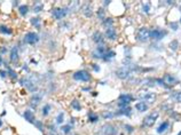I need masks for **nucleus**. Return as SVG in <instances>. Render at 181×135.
<instances>
[{"mask_svg":"<svg viewBox=\"0 0 181 135\" xmlns=\"http://www.w3.org/2000/svg\"><path fill=\"white\" fill-rule=\"evenodd\" d=\"M38 83H39V79L37 76H26L21 79V84L31 93H35L37 90Z\"/></svg>","mask_w":181,"mask_h":135,"instance_id":"nucleus-1","label":"nucleus"},{"mask_svg":"<svg viewBox=\"0 0 181 135\" xmlns=\"http://www.w3.org/2000/svg\"><path fill=\"white\" fill-rule=\"evenodd\" d=\"M158 117H159V113L157 111H153L151 113H149L143 119V126L144 127H151V126H154Z\"/></svg>","mask_w":181,"mask_h":135,"instance_id":"nucleus-2","label":"nucleus"},{"mask_svg":"<svg viewBox=\"0 0 181 135\" xmlns=\"http://www.w3.org/2000/svg\"><path fill=\"white\" fill-rule=\"evenodd\" d=\"M132 73V68L127 67V65H124V67H120L119 69H117L116 71V76L119 78V79H127Z\"/></svg>","mask_w":181,"mask_h":135,"instance_id":"nucleus-3","label":"nucleus"},{"mask_svg":"<svg viewBox=\"0 0 181 135\" xmlns=\"http://www.w3.org/2000/svg\"><path fill=\"white\" fill-rule=\"evenodd\" d=\"M137 97L141 98L142 102H144V103H154L156 100V94L150 93V92H144V93H139Z\"/></svg>","mask_w":181,"mask_h":135,"instance_id":"nucleus-4","label":"nucleus"},{"mask_svg":"<svg viewBox=\"0 0 181 135\" xmlns=\"http://www.w3.org/2000/svg\"><path fill=\"white\" fill-rule=\"evenodd\" d=\"M73 79L75 80H79V81H90L91 76L87 71L79 70V71H77V72L73 73Z\"/></svg>","mask_w":181,"mask_h":135,"instance_id":"nucleus-5","label":"nucleus"},{"mask_svg":"<svg viewBox=\"0 0 181 135\" xmlns=\"http://www.w3.org/2000/svg\"><path fill=\"white\" fill-rule=\"evenodd\" d=\"M43 97H44V92H39V93L33 94V95H32V97L30 98V107L36 109V108L40 104V102H41Z\"/></svg>","mask_w":181,"mask_h":135,"instance_id":"nucleus-6","label":"nucleus"},{"mask_svg":"<svg viewBox=\"0 0 181 135\" xmlns=\"http://www.w3.org/2000/svg\"><path fill=\"white\" fill-rule=\"evenodd\" d=\"M136 38H137L139 41H142V43L149 40V38H150V31H149V29H147V28H141V29L137 31Z\"/></svg>","mask_w":181,"mask_h":135,"instance_id":"nucleus-7","label":"nucleus"},{"mask_svg":"<svg viewBox=\"0 0 181 135\" xmlns=\"http://www.w3.org/2000/svg\"><path fill=\"white\" fill-rule=\"evenodd\" d=\"M24 41L29 45H35L39 41V36L38 33L36 32H28L25 36H24Z\"/></svg>","mask_w":181,"mask_h":135,"instance_id":"nucleus-8","label":"nucleus"},{"mask_svg":"<svg viewBox=\"0 0 181 135\" xmlns=\"http://www.w3.org/2000/svg\"><path fill=\"white\" fill-rule=\"evenodd\" d=\"M101 133L103 135H116L117 134V128L111 124H106L101 127Z\"/></svg>","mask_w":181,"mask_h":135,"instance_id":"nucleus-9","label":"nucleus"},{"mask_svg":"<svg viewBox=\"0 0 181 135\" xmlns=\"http://www.w3.org/2000/svg\"><path fill=\"white\" fill-rule=\"evenodd\" d=\"M68 14V9L67 8H54L52 12V15L54 16V19L56 20H62L63 17H66V15Z\"/></svg>","mask_w":181,"mask_h":135,"instance_id":"nucleus-10","label":"nucleus"},{"mask_svg":"<svg viewBox=\"0 0 181 135\" xmlns=\"http://www.w3.org/2000/svg\"><path fill=\"white\" fill-rule=\"evenodd\" d=\"M164 36H166V31H163L159 29H154L150 31V38L154 40H160Z\"/></svg>","mask_w":181,"mask_h":135,"instance_id":"nucleus-11","label":"nucleus"},{"mask_svg":"<svg viewBox=\"0 0 181 135\" xmlns=\"http://www.w3.org/2000/svg\"><path fill=\"white\" fill-rule=\"evenodd\" d=\"M163 81H164V84H165L167 87H170V86L175 85V84L179 83V80H178L174 76H172V74H165V76L163 77Z\"/></svg>","mask_w":181,"mask_h":135,"instance_id":"nucleus-12","label":"nucleus"},{"mask_svg":"<svg viewBox=\"0 0 181 135\" xmlns=\"http://www.w3.org/2000/svg\"><path fill=\"white\" fill-rule=\"evenodd\" d=\"M82 13L86 16V17H91L93 15V8H92V5L90 2H85L83 6H82Z\"/></svg>","mask_w":181,"mask_h":135,"instance_id":"nucleus-13","label":"nucleus"},{"mask_svg":"<svg viewBox=\"0 0 181 135\" xmlns=\"http://www.w3.org/2000/svg\"><path fill=\"white\" fill-rule=\"evenodd\" d=\"M118 100H119V102L120 103H124V104H130L132 101H133V96L131 95V94H122L119 97H118Z\"/></svg>","mask_w":181,"mask_h":135,"instance_id":"nucleus-14","label":"nucleus"},{"mask_svg":"<svg viewBox=\"0 0 181 135\" xmlns=\"http://www.w3.org/2000/svg\"><path fill=\"white\" fill-rule=\"evenodd\" d=\"M9 57H10V61H12V62H16V61L19 60V47H17V46H14V47L12 48Z\"/></svg>","mask_w":181,"mask_h":135,"instance_id":"nucleus-15","label":"nucleus"},{"mask_svg":"<svg viewBox=\"0 0 181 135\" xmlns=\"http://www.w3.org/2000/svg\"><path fill=\"white\" fill-rule=\"evenodd\" d=\"M106 36H107L110 40H116V38H117V33H116V30L113 29V26L108 28V29L106 30Z\"/></svg>","mask_w":181,"mask_h":135,"instance_id":"nucleus-16","label":"nucleus"},{"mask_svg":"<svg viewBox=\"0 0 181 135\" xmlns=\"http://www.w3.org/2000/svg\"><path fill=\"white\" fill-rule=\"evenodd\" d=\"M93 41L96 43V44H103V37H102V33L96 31L94 34H93Z\"/></svg>","mask_w":181,"mask_h":135,"instance_id":"nucleus-17","label":"nucleus"},{"mask_svg":"<svg viewBox=\"0 0 181 135\" xmlns=\"http://www.w3.org/2000/svg\"><path fill=\"white\" fill-rule=\"evenodd\" d=\"M24 118L29 123H35V113L32 111H30V110H25L24 111Z\"/></svg>","mask_w":181,"mask_h":135,"instance_id":"nucleus-18","label":"nucleus"},{"mask_svg":"<svg viewBox=\"0 0 181 135\" xmlns=\"http://www.w3.org/2000/svg\"><path fill=\"white\" fill-rule=\"evenodd\" d=\"M135 108H136V110L140 111V112H146V111L148 110V105H147V103H144V102H139V103H136Z\"/></svg>","mask_w":181,"mask_h":135,"instance_id":"nucleus-19","label":"nucleus"},{"mask_svg":"<svg viewBox=\"0 0 181 135\" xmlns=\"http://www.w3.org/2000/svg\"><path fill=\"white\" fill-rule=\"evenodd\" d=\"M169 126H170V124H169V121H164V123H162V124H160V126H159L158 128H157V132H158L159 134H162V133H164L165 131H167V128H169Z\"/></svg>","mask_w":181,"mask_h":135,"instance_id":"nucleus-20","label":"nucleus"},{"mask_svg":"<svg viewBox=\"0 0 181 135\" xmlns=\"http://www.w3.org/2000/svg\"><path fill=\"white\" fill-rule=\"evenodd\" d=\"M43 8H44V5H43L41 1H36V2H35V5H33V12H35V13L41 12Z\"/></svg>","mask_w":181,"mask_h":135,"instance_id":"nucleus-21","label":"nucleus"},{"mask_svg":"<svg viewBox=\"0 0 181 135\" xmlns=\"http://www.w3.org/2000/svg\"><path fill=\"white\" fill-rule=\"evenodd\" d=\"M118 116H130L131 114V108L130 107H126V108H122V109H119V111L117 112Z\"/></svg>","mask_w":181,"mask_h":135,"instance_id":"nucleus-22","label":"nucleus"},{"mask_svg":"<svg viewBox=\"0 0 181 135\" xmlns=\"http://www.w3.org/2000/svg\"><path fill=\"white\" fill-rule=\"evenodd\" d=\"M19 12H20V14H21L22 16H24V15L28 14V12H29V7H28L26 5H22V6L19 7Z\"/></svg>","mask_w":181,"mask_h":135,"instance_id":"nucleus-23","label":"nucleus"},{"mask_svg":"<svg viewBox=\"0 0 181 135\" xmlns=\"http://www.w3.org/2000/svg\"><path fill=\"white\" fill-rule=\"evenodd\" d=\"M0 32L5 33V34H12V30L9 28H7L6 25H2V24H0Z\"/></svg>","mask_w":181,"mask_h":135,"instance_id":"nucleus-24","label":"nucleus"},{"mask_svg":"<svg viewBox=\"0 0 181 135\" xmlns=\"http://www.w3.org/2000/svg\"><path fill=\"white\" fill-rule=\"evenodd\" d=\"M171 97H172L174 101H177L178 103H181V92H174V93L171 95Z\"/></svg>","mask_w":181,"mask_h":135,"instance_id":"nucleus-25","label":"nucleus"},{"mask_svg":"<svg viewBox=\"0 0 181 135\" xmlns=\"http://www.w3.org/2000/svg\"><path fill=\"white\" fill-rule=\"evenodd\" d=\"M113 56H115V52L113 50H107V53L103 55V60L104 61H108V60H110Z\"/></svg>","mask_w":181,"mask_h":135,"instance_id":"nucleus-26","label":"nucleus"},{"mask_svg":"<svg viewBox=\"0 0 181 135\" xmlns=\"http://www.w3.org/2000/svg\"><path fill=\"white\" fill-rule=\"evenodd\" d=\"M48 131L45 133V135H61L57 133V131L55 129V127H53V126H48Z\"/></svg>","mask_w":181,"mask_h":135,"instance_id":"nucleus-27","label":"nucleus"},{"mask_svg":"<svg viewBox=\"0 0 181 135\" xmlns=\"http://www.w3.org/2000/svg\"><path fill=\"white\" fill-rule=\"evenodd\" d=\"M71 107H72L75 110H77V111H79V110L82 109V105H80V103H79L77 100H73V101H72V103H71Z\"/></svg>","mask_w":181,"mask_h":135,"instance_id":"nucleus-28","label":"nucleus"},{"mask_svg":"<svg viewBox=\"0 0 181 135\" xmlns=\"http://www.w3.org/2000/svg\"><path fill=\"white\" fill-rule=\"evenodd\" d=\"M31 24H32L33 26H36L37 29H39V28H40V19H38V17L31 19Z\"/></svg>","mask_w":181,"mask_h":135,"instance_id":"nucleus-29","label":"nucleus"},{"mask_svg":"<svg viewBox=\"0 0 181 135\" xmlns=\"http://www.w3.org/2000/svg\"><path fill=\"white\" fill-rule=\"evenodd\" d=\"M62 132H63V134H69L71 131H72V126L71 125H64V126H62Z\"/></svg>","mask_w":181,"mask_h":135,"instance_id":"nucleus-30","label":"nucleus"},{"mask_svg":"<svg viewBox=\"0 0 181 135\" xmlns=\"http://www.w3.org/2000/svg\"><path fill=\"white\" fill-rule=\"evenodd\" d=\"M103 25L106 26V29H108V28H111V26L113 25V19H107V20H104V21H103Z\"/></svg>","mask_w":181,"mask_h":135,"instance_id":"nucleus-31","label":"nucleus"},{"mask_svg":"<svg viewBox=\"0 0 181 135\" xmlns=\"http://www.w3.org/2000/svg\"><path fill=\"white\" fill-rule=\"evenodd\" d=\"M50 104H45V107L43 108V116H48L49 114V111H50Z\"/></svg>","mask_w":181,"mask_h":135,"instance_id":"nucleus-32","label":"nucleus"},{"mask_svg":"<svg viewBox=\"0 0 181 135\" xmlns=\"http://www.w3.org/2000/svg\"><path fill=\"white\" fill-rule=\"evenodd\" d=\"M63 119H64V113L60 112L59 116L56 117V124H62L63 123Z\"/></svg>","mask_w":181,"mask_h":135,"instance_id":"nucleus-33","label":"nucleus"},{"mask_svg":"<svg viewBox=\"0 0 181 135\" xmlns=\"http://www.w3.org/2000/svg\"><path fill=\"white\" fill-rule=\"evenodd\" d=\"M7 71H8V73L10 74V77L13 78V79H16L17 78V73L13 70V69H10V68H7Z\"/></svg>","mask_w":181,"mask_h":135,"instance_id":"nucleus-34","label":"nucleus"},{"mask_svg":"<svg viewBox=\"0 0 181 135\" xmlns=\"http://www.w3.org/2000/svg\"><path fill=\"white\" fill-rule=\"evenodd\" d=\"M102 116H103V118L108 119V118H113V116H115V113L111 112V111H104V112L102 113Z\"/></svg>","mask_w":181,"mask_h":135,"instance_id":"nucleus-35","label":"nucleus"},{"mask_svg":"<svg viewBox=\"0 0 181 135\" xmlns=\"http://www.w3.org/2000/svg\"><path fill=\"white\" fill-rule=\"evenodd\" d=\"M35 125L39 128V131H44V127H43V123L41 121H39V120H36L35 121Z\"/></svg>","mask_w":181,"mask_h":135,"instance_id":"nucleus-36","label":"nucleus"},{"mask_svg":"<svg viewBox=\"0 0 181 135\" xmlns=\"http://www.w3.org/2000/svg\"><path fill=\"white\" fill-rule=\"evenodd\" d=\"M90 121L91 123H95V121H97V116H95V114L91 113L90 114Z\"/></svg>","mask_w":181,"mask_h":135,"instance_id":"nucleus-37","label":"nucleus"},{"mask_svg":"<svg viewBox=\"0 0 181 135\" xmlns=\"http://www.w3.org/2000/svg\"><path fill=\"white\" fill-rule=\"evenodd\" d=\"M149 7H150V3L149 2L143 3V10H144V13H149Z\"/></svg>","mask_w":181,"mask_h":135,"instance_id":"nucleus-38","label":"nucleus"},{"mask_svg":"<svg viewBox=\"0 0 181 135\" xmlns=\"http://www.w3.org/2000/svg\"><path fill=\"white\" fill-rule=\"evenodd\" d=\"M97 16L101 17L102 20L104 19V12H103V9H99V12H97Z\"/></svg>","mask_w":181,"mask_h":135,"instance_id":"nucleus-39","label":"nucleus"},{"mask_svg":"<svg viewBox=\"0 0 181 135\" xmlns=\"http://www.w3.org/2000/svg\"><path fill=\"white\" fill-rule=\"evenodd\" d=\"M171 49H174V50H175V49H177V46H178V43H177V41H174V43H171Z\"/></svg>","mask_w":181,"mask_h":135,"instance_id":"nucleus-40","label":"nucleus"},{"mask_svg":"<svg viewBox=\"0 0 181 135\" xmlns=\"http://www.w3.org/2000/svg\"><path fill=\"white\" fill-rule=\"evenodd\" d=\"M125 128H126V132H128V133H132L133 132V128L131 126H128V125H125Z\"/></svg>","mask_w":181,"mask_h":135,"instance_id":"nucleus-41","label":"nucleus"},{"mask_svg":"<svg viewBox=\"0 0 181 135\" xmlns=\"http://www.w3.org/2000/svg\"><path fill=\"white\" fill-rule=\"evenodd\" d=\"M171 28L174 29V30H177V29H178V25H177L175 23H171Z\"/></svg>","mask_w":181,"mask_h":135,"instance_id":"nucleus-42","label":"nucleus"},{"mask_svg":"<svg viewBox=\"0 0 181 135\" xmlns=\"http://www.w3.org/2000/svg\"><path fill=\"white\" fill-rule=\"evenodd\" d=\"M0 76H1L2 78H5V77H6V71H0Z\"/></svg>","mask_w":181,"mask_h":135,"instance_id":"nucleus-43","label":"nucleus"},{"mask_svg":"<svg viewBox=\"0 0 181 135\" xmlns=\"http://www.w3.org/2000/svg\"><path fill=\"white\" fill-rule=\"evenodd\" d=\"M93 67H94V70H95V71H99V68H97V65H93Z\"/></svg>","mask_w":181,"mask_h":135,"instance_id":"nucleus-44","label":"nucleus"},{"mask_svg":"<svg viewBox=\"0 0 181 135\" xmlns=\"http://www.w3.org/2000/svg\"><path fill=\"white\" fill-rule=\"evenodd\" d=\"M104 2V5H109L110 3V1H103Z\"/></svg>","mask_w":181,"mask_h":135,"instance_id":"nucleus-45","label":"nucleus"},{"mask_svg":"<svg viewBox=\"0 0 181 135\" xmlns=\"http://www.w3.org/2000/svg\"><path fill=\"white\" fill-rule=\"evenodd\" d=\"M1 63H2V57L0 56V65H1Z\"/></svg>","mask_w":181,"mask_h":135,"instance_id":"nucleus-46","label":"nucleus"},{"mask_svg":"<svg viewBox=\"0 0 181 135\" xmlns=\"http://www.w3.org/2000/svg\"><path fill=\"white\" fill-rule=\"evenodd\" d=\"M94 135H103V134H102V133L100 132V133H96V134H94Z\"/></svg>","mask_w":181,"mask_h":135,"instance_id":"nucleus-47","label":"nucleus"},{"mask_svg":"<svg viewBox=\"0 0 181 135\" xmlns=\"http://www.w3.org/2000/svg\"><path fill=\"white\" fill-rule=\"evenodd\" d=\"M1 125H2V123H1V120H0V126H1Z\"/></svg>","mask_w":181,"mask_h":135,"instance_id":"nucleus-48","label":"nucleus"},{"mask_svg":"<svg viewBox=\"0 0 181 135\" xmlns=\"http://www.w3.org/2000/svg\"><path fill=\"white\" fill-rule=\"evenodd\" d=\"M178 135H181V131H180V133H179V134H178Z\"/></svg>","mask_w":181,"mask_h":135,"instance_id":"nucleus-49","label":"nucleus"},{"mask_svg":"<svg viewBox=\"0 0 181 135\" xmlns=\"http://www.w3.org/2000/svg\"><path fill=\"white\" fill-rule=\"evenodd\" d=\"M180 21H181V20H180Z\"/></svg>","mask_w":181,"mask_h":135,"instance_id":"nucleus-50","label":"nucleus"}]
</instances>
